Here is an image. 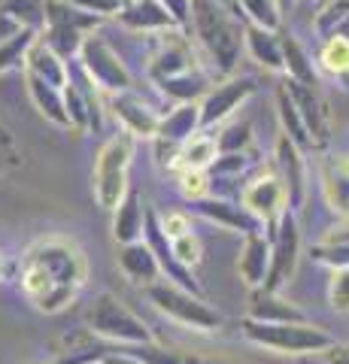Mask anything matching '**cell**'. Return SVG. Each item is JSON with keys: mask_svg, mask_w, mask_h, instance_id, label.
I'll use <instances>...</instances> for the list:
<instances>
[{"mask_svg": "<svg viewBox=\"0 0 349 364\" xmlns=\"http://www.w3.org/2000/svg\"><path fill=\"white\" fill-rule=\"evenodd\" d=\"M270 246H274V264H270V277L264 291H279L286 282L295 277L298 258H301V231L291 210L283 215V222L276 225V231L270 234Z\"/></svg>", "mask_w": 349, "mask_h": 364, "instance_id": "9", "label": "cell"}, {"mask_svg": "<svg viewBox=\"0 0 349 364\" xmlns=\"http://www.w3.org/2000/svg\"><path fill=\"white\" fill-rule=\"evenodd\" d=\"M119 267H122V273H125L131 282H140L143 289L152 286V282H159V277H161V264H159L152 246L146 240L122 246L119 249Z\"/></svg>", "mask_w": 349, "mask_h": 364, "instance_id": "21", "label": "cell"}, {"mask_svg": "<svg viewBox=\"0 0 349 364\" xmlns=\"http://www.w3.org/2000/svg\"><path fill=\"white\" fill-rule=\"evenodd\" d=\"M43 40H46L55 52L61 55V58H70V55H80L82 49V31H76V28H64V25H49V31L43 33Z\"/></svg>", "mask_w": 349, "mask_h": 364, "instance_id": "35", "label": "cell"}, {"mask_svg": "<svg viewBox=\"0 0 349 364\" xmlns=\"http://www.w3.org/2000/svg\"><path fill=\"white\" fill-rule=\"evenodd\" d=\"M240 331L252 346L276 355H325L334 346V337L313 322H255L243 316Z\"/></svg>", "mask_w": 349, "mask_h": 364, "instance_id": "3", "label": "cell"}, {"mask_svg": "<svg viewBox=\"0 0 349 364\" xmlns=\"http://www.w3.org/2000/svg\"><path fill=\"white\" fill-rule=\"evenodd\" d=\"M25 28H28V25H25V21H21L18 16H13L9 9H4V13H0V46H4L6 40H13L16 33H21Z\"/></svg>", "mask_w": 349, "mask_h": 364, "instance_id": "44", "label": "cell"}, {"mask_svg": "<svg viewBox=\"0 0 349 364\" xmlns=\"http://www.w3.org/2000/svg\"><path fill=\"white\" fill-rule=\"evenodd\" d=\"M240 203L246 207V213H252L262 228H267V237L276 231V225L283 222V215L291 210L289 207V188L283 176L276 170H267V173L255 176L249 186L243 188Z\"/></svg>", "mask_w": 349, "mask_h": 364, "instance_id": "7", "label": "cell"}, {"mask_svg": "<svg viewBox=\"0 0 349 364\" xmlns=\"http://www.w3.org/2000/svg\"><path fill=\"white\" fill-rule=\"evenodd\" d=\"M246 318H255V322H310L301 306L279 298V291H264V289H258L249 298Z\"/></svg>", "mask_w": 349, "mask_h": 364, "instance_id": "23", "label": "cell"}, {"mask_svg": "<svg viewBox=\"0 0 349 364\" xmlns=\"http://www.w3.org/2000/svg\"><path fill=\"white\" fill-rule=\"evenodd\" d=\"M159 222H161L164 234L171 237V240L191 234V215H188L186 210H171V213H164V215H159Z\"/></svg>", "mask_w": 349, "mask_h": 364, "instance_id": "41", "label": "cell"}, {"mask_svg": "<svg viewBox=\"0 0 349 364\" xmlns=\"http://www.w3.org/2000/svg\"><path fill=\"white\" fill-rule=\"evenodd\" d=\"M191 70H195V61H191V52H188V43L183 40V33H164L161 49L155 52V58L149 64L152 79L161 82V79L183 76Z\"/></svg>", "mask_w": 349, "mask_h": 364, "instance_id": "18", "label": "cell"}, {"mask_svg": "<svg viewBox=\"0 0 349 364\" xmlns=\"http://www.w3.org/2000/svg\"><path fill=\"white\" fill-rule=\"evenodd\" d=\"M4 279H6V258L0 255V282H4Z\"/></svg>", "mask_w": 349, "mask_h": 364, "instance_id": "49", "label": "cell"}, {"mask_svg": "<svg viewBox=\"0 0 349 364\" xmlns=\"http://www.w3.org/2000/svg\"><path fill=\"white\" fill-rule=\"evenodd\" d=\"M200 131H204V122H200V100H188V104L173 107L161 119V128H159V136H155V140L183 146L186 140H191V136L200 134Z\"/></svg>", "mask_w": 349, "mask_h": 364, "instance_id": "22", "label": "cell"}, {"mask_svg": "<svg viewBox=\"0 0 349 364\" xmlns=\"http://www.w3.org/2000/svg\"><path fill=\"white\" fill-rule=\"evenodd\" d=\"M85 325L95 337H104V340H109V343H122V346L155 343L149 325H146L125 301H119L112 291L97 294L95 304L88 306Z\"/></svg>", "mask_w": 349, "mask_h": 364, "instance_id": "5", "label": "cell"}, {"mask_svg": "<svg viewBox=\"0 0 349 364\" xmlns=\"http://www.w3.org/2000/svg\"><path fill=\"white\" fill-rule=\"evenodd\" d=\"M80 61L82 70L100 91H109V95H122V91H131V73L128 67L122 64V58L112 52V46L97 37V33H88L82 49H80Z\"/></svg>", "mask_w": 349, "mask_h": 364, "instance_id": "8", "label": "cell"}, {"mask_svg": "<svg viewBox=\"0 0 349 364\" xmlns=\"http://www.w3.org/2000/svg\"><path fill=\"white\" fill-rule=\"evenodd\" d=\"M112 112H116V119L122 122V128L131 131L134 136H146V140H155L159 136V128H161V116L155 112L149 104H146L143 97H137L134 91H122V95H112L109 100Z\"/></svg>", "mask_w": 349, "mask_h": 364, "instance_id": "14", "label": "cell"}, {"mask_svg": "<svg viewBox=\"0 0 349 364\" xmlns=\"http://www.w3.org/2000/svg\"><path fill=\"white\" fill-rule=\"evenodd\" d=\"M161 6L171 13L176 28H183V31L191 28V0H161Z\"/></svg>", "mask_w": 349, "mask_h": 364, "instance_id": "43", "label": "cell"}, {"mask_svg": "<svg viewBox=\"0 0 349 364\" xmlns=\"http://www.w3.org/2000/svg\"><path fill=\"white\" fill-rule=\"evenodd\" d=\"M176 186H179V195H183L186 200H191V203L210 198V176H207V170H179Z\"/></svg>", "mask_w": 349, "mask_h": 364, "instance_id": "37", "label": "cell"}, {"mask_svg": "<svg viewBox=\"0 0 349 364\" xmlns=\"http://www.w3.org/2000/svg\"><path fill=\"white\" fill-rule=\"evenodd\" d=\"M246 52L252 55V61L264 70L274 73H286V61H283V37L270 28L262 25H246Z\"/></svg>", "mask_w": 349, "mask_h": 364, "instance_id": "20", "label": "cell"}, {"mask_svg": "<svg viewBox=\"0 0 349 364\" xmlns=\"http://www.w3.org/2000/svg\"><path fill=\"white\" fill-rule=\"evenodd\" d=\"M276 116H279V128H283V134L298 146V149H304V152L313 149V136L307 131V122H304L301 109H298L295 97H291L286 82L276 88Z\"/></svg>", "mask_w": 349, "mask_h": 364, "instance_id": "26", "label": "cell"}, {"mask_svg": "<svg viewBox=\"0 0 349 364\" xmlns=\"http://www.w3.org/2000/svg\"><path fill=\"white\" fill-rule=\"evenodd\" d=\"M119 21L125 28L143 31V33H164V31L176 28V21L161 6V0H137V4H128L125 9H122Z\"/></svg>", "mask_w": 349, "mask_h": 364, "instance_id": "24", "label": "cell"}, {"mask_svg": "<svg viewBox=\"0 0 349 364\" xmlns=\"http://www.w3.org/2000/svg\"><path fill=\"white\" fill-rule=\"evenodd\" d=\"M134 152H137V136L131 131L122 128L119 134H112L109 140L100 146L95 155V200L100 210L112 213L128 195V170L134 161Z\"/></svg>", "mask_w": 349, "mask_h": 364, "instance_id": "4", "label": "cell"}, {"mask_svg": "<svg viewBox=\"0 0 349 364\" xmlns=\"http://www.w3.org/2000/svg\"><path fill=\"white\" fill-rule=\"evenodd\" d=\"M119 4H125V6H128V4H137V0H119Z\"/></svg>", "mask_w": 349, "mask_h": 364, "instance_id": "50", "label": "cell"}, {"mask_svg": "<svg viewBox=\"0 0 349 364\" xmlns=\"http://www.w3.org/2000/svg\"><path fill=\"white\" fill-rule=\"evenodd\" d=\"M274 158H276V173L283 176L289 188V207L301 210L304 198H307V158H304V149H298L286 134H279Z\"/></svg>", "mask_w": 349, "mask_h": 364, "instance_id": "13", "label": "cell"}, {"mask_svg": "<svg viewBox=\"0 0 349 364\" xmlns=\"http://www.w3.org/2000/svg\"><path fill=\"white\" fill-rule=\"evenodd\" d=\"M33 40H37V33H33L31 28H25L21 33H16L13 40H6L4 46H0V73H6V70H13V67L25 64L28 49L33 46Z\"/></svg>", "mask_w": 349, "mask_h": 364, "instance_id": "34", "label": "cell"}, {"mask_svg": "<svg viewBox=\"0 0 349 364\" xmlns=\"http://www.w3.org/2000/svg\"><path fill=\"white\" fill-rule=\"evenodd\" d=\"M219 152L222 155H243L252 146V124L249 122H237L231 128H225L219 136Z\"/></svg>", "mask_w": 349, "mask_h": 364, "instance_id": "36", "label": "cell"}, {"mask_svg": "<svg viewBox=\"0 0 349 364\" xmlns=\"http://www.w3.org/2000/svg\"><path fill=\"white\" fill-rule=\"evenodd\" d=\"M286 85L291 91V97H295L304 122H307V131L313 136V149H325L331 140V112H328V104L322 100L319 88L295 82V79H286Z\"/></svg>", "mask_w": 349, "mask_h": 364, "instance_id": "11", "label": "cell"}, {"mask_svg": "<svg viewBox=\"0 0 349 364\" xmlns=\"http://www.w3.org/2000/svg\"><path fill=\"white\" fill-rule=\"evenodd\" d=\"M143 294L161 316H167L171 322L183 325V328H191V331H200V334H213L222 328V313L213 310L200 294L179 289L167 279H159V282H152V286H146Z\"/></svg>", "mask_w": 349, "mask_h": 364, "instance_id": "6", "label": "cell"}, {"mask_svg": "<svg viewBox=\"0 0 349 364\" xmlns=\"http://www.w3.org/2000/svg\"><path fill=\"white\" fill-rule=\"evenodd\" d=\"M161 95L164 97H173L179 104H188V100H200L207 95V85H204V76L200 73H183V76H171V79H161L159 82Z\"/></svg>", "mask_w": 349, "mask_h": 364, "instance_id": "32", "label": "cell"}, {"mask_svg": "<svg viewBox=\"0 0 349 364\" xmlns=\"http://www.w3.org/2000/svg\"><path fill=\"white\" fill-rule=\"evenodd\" d=\"M70 4L97 18H119L122 9H125V4H119V0H70Z\"/></svg>", "mask_w": 349, "mask_h": 364, "instance_id": "42", "label": "cell"}, {"mask_svg": "<svg viewBox=\"0 0 349 364\" xmlns=\"http://www.w3.org/2000/svg\"><path fill=\"white\" fill-rule=\"evenodd\" d=\"M349 0H328L322 6V13L313 21V31L319 33V40H331V37H349Z\"/></svg>", "mask_w": 349, "mask_h": 364, "instance_id": "30", "label": "cell"}, {"mask_svg": "<svg viewBox=\"0 0 349 364\" xmlns=\"http://www.w3.org/2000/svg\"><path fill=\"white\" fill-rule=\"evenodd\" d=\"M276 4H279V13H289V9H291V6H295V4H298V0H276Z\"/></svg>", "mask_w": 349, "mask_h": 364, "instance_id": "48", "label": "cell"}, {"mask_svg": "<svg viewBox=\"0 0 349 364\" xmlns=\"http://www.w3.org/2000/svg\"><path fill=\"white\" fill-rule=\"evenodd\" d=\"M171 249H173V255H176V261L183 267H195V264H200V255H204V246H200V237L191 231V234H186V237H176V240H171Z\"/></svg>", "mask_w": 349, "mask_h": 364, "instance_id": "40", "label": "cell"}, {"mask_svg": "<svg viewBox=\"0 0 349 364\" xmlns=\"http://www.w3.org/2000/svg\"><path fill=\"white\" fill-rule=\"evenodd\" d=\"M191 33L219 73H234L246 49V25L222 0H191Z\"/></svg>", "mask_w": 349, "mask_h": 364, "instance_id": "2", "label": "cell"}, {"mask_svg": "<svg viewBox=\"0 0 349 364\" xmlns=\"http://www.w3.org/2000/svg\"><path fill=\"white\" fill-rule=\"evenodd\" d=\"M325 361L328 364H349V346L334 343L328 352H325Z\"/></svg>", "mask_w": 349, "mask_h": 364, "instance_id": "47", "label": "cell"}, {"mask_svg": "<svg viewBox=\"0 0 349 364\" xmlns=\"http://www.w3.org/2000/svg\"><path fill=\"white\" fill-rule=\"evenodd\" d=\"M322 240H325V243H346V246H349V219H340V225L328 228Z\"/></svg>", "mask_w": 349, "mask_h": 364, "instance_id": "46", "label": "cell"}, {"mask_svg": "<svg viewBox=\"0 0 349 364\" xmlns=\"http://www.w3.org/2000/svg\"><path fill=\"white\" fill-rule=\"evenodd\" d=\"M319 186L328 210L349 219V155H328L319 161Z\"/></svg>", "mask_w": 349, "mask_h": 364, "instance_id": "15", "label": "cell"}, {"mask_svg": "<svg viewBox=\"0 0 349 364\" xmlns=\"http://www.w3.org/2000/svg\"><path fill=\"white\" fill-rule=\"evenodd\" d=\"M310 258L316 261V264H325L328 270H343V267H349V246L319 240L310 246Z\"/></svg>", "mask_w": 349, "mask_h": 364, "instance_id": "38", "label": "cell"}, {"mask_svg": "<svg viewBox=\"0 0 349 364\" xmlns=\"http://www.w3.org/2000/svg\"><path fill=\"white\" fill-rule=\"evenodd\" d=\"M195 213L200 219H207L213 225L225 228V231H237V234H252V231H262V222L255 219L252 213H246L243 203H231V200H222V198H204L198 203H191Z\"/></svg>", "mask_w": 349, "mask_h": 364, "instance_id": "16", "label": "cell"}, {"mask_svg": "<svg viewBox=\"0 0 349 364\" xmlns=\"http://www.w3.org/2000/svg\"><path fill=\"white\" fill-rule=\"evenodd\" d=\"M319 64H322V70L331 73L334 79H346V88H349V37L325 40L319 49Z\"/></svg>", "mask_w": 349, "mask_h": 364, "instance_id": "31", "label": "cell"}, {"mask_svg": "<svg viewBox=\"0 0 349 364\" xmlns=\"http://www.w3.org/2000/svg\"><path fill=\"white\" fill-rule=\"evenodd\" d=\"M219 140L213 134H195L191 140L179 146V170H207L219 161Z\"/></svg>", "mask_w": 349, "mask_h": 364, "instance_id": "27", "label": "cell"}, {"mask_svg": "<svg viewBox=\"0 0 349 364\" xmlns=\"http://www.w3.org/2000/svg\"><path fill=\"white\" fill-rule=\"evenodd\" d=\"M21 291L33 310L55 316L67 310L88 282V258L67 237H43L21 258Z\"/></svg>", "mask_w": 349, "mask_h": 364, "instance_id": "1", "label": "cell"}, {"mask_svg": "<svg viewBox=\"0 0 349 364\" xmlns=\"http://www.w3.org/2000/svg\"><path fill=\"white\" fill-rule=\"evenodd\" d=\"M95 364H97V361H95Z\"/></svg>", "mask_w": 349, "mask_h": 364, "instance_id": "51", "label": "cell"}, {"mask_svg": "<svg viewBox=\"0 0 349 364\" xmlns=\"http://www.w3.org/2000/svg\"><path fill=\"white\" fill-rule=\"evenodd\" d=\"M328 304H331L334 313H340V316L349 313V267L331 270V279H328Z\"/></svg>", "mask_w": 349, "mask_h": 364, "instance_id": "39", "label": "cell"}, {"mask_svg": "<svg viewBox=\"0 0 349 364\" xmlns=\"http://www.w3.org/2000/svg\"><path fill=\"white\" fill-rule=\"evenodd\" d=\"M25 70L33 73V76H40V79H46L49 85L55 88H67L70 85V70H67V61L61 58L58 52L52 49V46L37 37L33 40V46L28 49V58H25Z\"/></svg>", "mask_w": 349, "mask_h": 364, "instance_id": "19", "label": "cell"}, {"mask_svg": "<svg viewBox=\"0 0 349 364\" xmlns=\"http://www.w3.org/2000/svg\"><path fill=\"white\" fill-rule=\"evenodd\" d=\"M283 37V61H286V73L289 79L304 85H319V73H316V64L310 61L307 49L291 37V33H279Z\"/></svg>", "mask_w": 349, "mask_h": 364, "instance_id": "28", "label": "cell"}, {"mask_svg": "<svg viewBox=\"0 0 349 364\" xmlns=\"http://www.w3.org/2000/svg\"><path fill=\"white\" fill-rule=\"evenodd\" d=\"M128 349L137 352L146 364H231V361L195 355V352H183V349H164L159 343H143V346H128Z\"/></svg>", "mask_w": 349, "mask_h": 364, "instance_id": "29", "label": "cell"}, {"mask_svg": "<svg viewBox=\"0 0 349 364\" xmlns=\"http://www.w3.org/2000/svg\"><path fill=\"white\" fill-rule=\"evenodd\" d=\"M252 91H255V82L249 76H228L216 88H210L200 97V122H204V128H216L225 119H231L246 104V97Z\"/></svg>", "mask_w": 349, "mask_h": 364, "instance_id": "10", "label": "cell"}, {"mask_svg": "<svg viewBox=\"0 0 349 364\" xmlns=\"http://www.w3.org/2000/svg\"><path fill=\"white\" fill-rule=\"evenodd\" d=\"M97 364H146L137 352L128 349V352H107V355H100Z\"/></svg>", "mask_w": 349, "mask_h": 364, "instance_id": "45", "label": "cell"}, {"mask_svg": "<svg viewBox=\"0 0 349 364\" xmlns=\"http://www.w3.org/2000/svg\"><path fill=\"white\" fill-rule=\"evenodd\" d=\"M270 264H274V246H270V237L264 231H252L243 237V249L237 258V273L243 279L246 289H264L267 277H270Z\"/></svg>", "mask_w": 349, "mask_h": 364, "instance_id": "12", "label": "cell"}, {"mask_svg": "<svg viewBox=\"0 0 349 364\" xmlns=\"http://www.w3.org/2000/svg\"><path fill=\"white\" fill-rule=\"evenodd\" d=\"M146 222H149V210L143 207V198L137 188H128L125 200L112 210V240L119 246L146 240Z\"/></svg>", "mask_w": 349, "mask_h": 364, "instance_id": "17", "label": "cell"}, {"mask_svg": "<svg viewBox=\"0 0 349 364\" xmlns=\"http://www.w3.org/2000/svg\"><path fill=\"white\" fill-rule=\"evenodd\" d=\"M234 4H237V9L252 21V25L276 31L279 21H283V13H279L276 0H234Z\"/></svg>", "mask_w": 349, "mask_h": 364, "instance_id": "33", "label": "cell"}, {"mask_svg": "<svg viewBox=\"0 0 349 364\" xmlns=\"http://www.w3.org/2000/svg\"><path fill=\"white\" fill-rule=\"evenodd\" d=\"M25 79H28V95L33 100V107L40 109V116L49 119L52 124H58V128H70V112H67L64 91L49 85L46 79L28 73V70H25Z\"/></svg>", "mask_w": 349, "mask_h": 364, "instance_id": "25", "label": "cell"}]
</instances>
